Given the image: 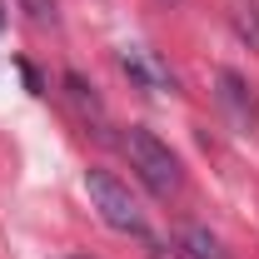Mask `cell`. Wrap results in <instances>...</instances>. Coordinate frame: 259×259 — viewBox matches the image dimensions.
<instances>
[{
    "instance_id": "5b68a950",
    "label": "cell",
    "mask_w": 259,
    "mask_h": 259,
    "mask_svg": "<svg viewBox=\"0 0 259 259\" xmlns=\"http://www.w3.org/2000/svg\"><path fill=\"white\" fill-rule=\"evenodd\" d=\"M180 254L185 259H225V249H220V239H214L209 229L190 225L185 234H180Z\"/></svg>"
},
{
    "instance_id": "8992f818",
    "label": "cell",
    "mask_w": 259,
    "mask_h": 259,
    "mask_svg": "<svg viewBox=\"0 0 259 259\" xmlns=\"http://www.w3.org/2000/svg\"><path fill=\"white\" fill-rule=\"evenodd\" d=\"M234 20H239V35L259 45V10H254V5H239V10H234Z\"/></svg>"
},
{
    "instance_id": "6da1fadb",
    "label": "cell",
    "mask_w": 259,
    "mask_h": 259,
    "mask_svg": "<svg viewBox=\"0 0 259 259\" xmlns=\"http://www.w3.org/2000/svg\"><path fill=\"white\" fill-rule=\"evenodd\" d=\"M85 194H90V204L100 209V220L110 229H120V234H135V239H145L150 225H145V209H140V199L110 175V169H85Z\"/></svg>"
},
{
    "instance_id": "52a82bcc",
    "label": "cell",
    "mask_w": 259,
    "mask_h": 259,
    "mask_svg": "<svg viewBox=\"0 0 259 259\" xmlns=\"http://www.w3.org/2000/svg\"><path fill=\"white\" fill-rule=\"evenodd\" d=\"M30 15L40 20V25H45V20L55 25V0H30Z\"/></svg>"
},
{
    "instance_id": "277c9868",
    "label": "cell",
    "mask_w": 259,
    "mask_h": 259,
    "mask_svg": "<svg viewBox=\"0 0 259 259\" xmlns=\"http://www.w3.org/2000/svg\"><path fill=\"white\" fill-rule=\"evenodd\" d=\"M120 65H125L145 90H175V75H169V70H164L145 45H125V50H120Z\"/></svg>"
},
{
    "instance_id": "ba28073f",
    "label": "cell",
    "mask_w": 259,
    "mask_h": 259,
    "mask_svg": "<svg viewBox=\"0 0 259 259\" xmlns=\"http://www.w3.org/2000/svg\"><path fill=\"white\" fill-rule=\"evenodd\" d=\"M80 259H85V254H80Z\"/></svg>"
},
{
    "instance_id": "7a4b0ae2",
    "label": "cell",
    "mask_w": 259,
    "mask_h": 259,
    "mask_svg": "<svg viewBox=\"0 0 259 259\" xmlns=\"http://www.w3.org/2000/svg\"><path fill=\"white\" fill-rule=\"evenodd\" d=\"M125 150H130V164L140 169V180L155 194H175L180 190V180H185V175H180V160L169 155V145H164L160 135H150L145 125H130Z\"/></svg>"
},
{
    "instance_id": "3957f363",
    "label": "cell",
    "mask_w": 259,
    "mask_h": 259,
    "mask_svg": "<svg viewBox=\"0 0 259 259\" xmlns=\"http://www.w3.org/2000/svg\"><path fill=\"white\" fill-rule=\"evenodd\" d=\"M220 105H225L229 125L239 130V135H254L259 130V105H254V95H249V85H244V75L220 70Z\"/></svg>"
}]
</instances>
